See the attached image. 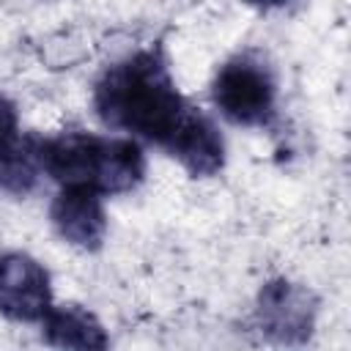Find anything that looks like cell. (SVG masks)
<instances>
[{
    "mask_svg": "<svg viewBox=\"0 0 351 351\" xmlns=\"http://www.w3.org/2000/svg\"><path fill=\"white\" fill-rule=\"evenodd\" d=\"M247 5H255V8H277V5H285L288 0H244Z\"/></svg>",
    "mask_w": 351,
    "mask_h": 351,
    "instance_id": "8fae6325",
    "label": "cell"
},
{
    "mask_svg": "<svg viewBox=\"0 0 351 351\" xmlns=\"http://www.w3.org/2000/svg\"><path fill=\"white\" fill-rule=\"evenodd\" d=\"M167 154L176 156L189 170V176L208 178L219 173L225 165V140L214 126V121L192 107V112L170 140Z\"/></svg>",
    "mask_w": 351,
    "mask_h": 351,
    "instance_id": "52a82bcc",
    "label": "cell"
},
{
    "mask_svg": "<svg viewBox=\"0 0 351 351\" xmlns=\"http://www.w3.org/2000/svg\"><path fill=\"white\" fill-rule=\"evenodd\" d=\"M258 329L277 343H304L315 321V299L307 288L271 280L258 293Z\"/></svg>",
    "mask_w": 351,
    "mask_h": 351,
    "instance_id": "5b68a950",
    "label": "cell"
},
{
    "mask_svg": "<svg viewBox=\"0 0 351 351\" xmlns=\"http://www.w3.org/2000/svg\"><path fill=\"white\" fill-rule=\"evenodd\" d=\"M25 143L22 132H19V115L11 99H5L0 93V162L5 156H11L19 145Z\"/></svg>",
    "mask_w": 351,
    "mask_h": 351,
    "instance_id": "30bf717a",
    "label": "cell"
},
{
    "mask_svg": "<svg viewBox=\"0 0 351 351\" xmlns=\"http://www.w3.org/2000/svg\"><path fill=\"white\" fill-rule=\"evenodd\" d=\"M49 219L58 236L80 250H99L107 236V214L101 206V195L90 186L66 184L49 208Z\"/></svg>",
    "mask_w": 351,
    "mask_h": 351,
    "instance_id": "8992f818",
    "label": "cell"
},
{
    "mask_svg": "<svg viewBox=\"0 0 351 351\" xmlns=\"http://www.w3.org/2000/svg\"><path fill=\"white\" fill-rule=\"evenodd\" d=\"M52 304L47 269L25 252H0V313L11 321H41Z\"/></svg>",
    "mask_w": 351,
    "mask_h": 351,
    "instance_id": "277c9868",
    "label": "cell"
},
{
    "mask_svg": "<svg viewBox=\"0 0 351 351\" xmlns=\"http://www.w3.org/2000/svg\"><path fill=\"white\" fill-rule=\"evenodd\" d=\"M93 107L104 126L143 137L165 151L192 112L156 47L110 66L96 82Z\"/></svg>",
    "mask_w": 351,
    "mask_h": 351,
    "instance_id": "6da1fadb",
    "label": "cell"
},
{
    "mask_svg": "<svg viewBox=\"0 0 351 351\" xmlns=\"http://www.w3.org/2000/svg\"><path fill=\"white\" fill-rule=\"evenodd\" d=\"M41 170L58 184L90 186L99 195L132 192L145 176V156L134 140L63 132L36 140Z\"/></svg>",
    "mask_w": 351,
    "mask_h": 351,
    "instance_id": "7a4b0ae2",
    "label": "cell"
},
{
    "mask_svg": "<svg viewBox=\"0 0 351 351\" xmlns=\"http://www.w3.org/2000/svg\"><path fill=\"white\" fill-rule=\"evenodd\" d=\"M211 96L219 112L230 123L266 126L274 118L277 88H274L271 69L250 52L222 63V69L214 77Z\"/></svg>",
    "mask_w": 351,
    "mask_h": 351,
    "instance_id": "3957f363",
    "label": "cell"
},
{
    "mask_svg": "<svg viewBox=\"0 0 351 351\" xmlns=\"http://www.w3.org/2000/svg\"><path fill=\"white\" fill-rule=\"evenodd\" d=\"M41 335L55 348L101 351L110 346L99 318L80 304H49V310L41 315Z\"/></svg>",
    "mask_w": 351,
    "mask_h": 351,
    "instance_id": "ba28073f",
    "label": "cell"
},
{
    "mask_svg": "<svg viewBox=\"0 0 351 351\" xmlns=\"http://www.w3.org/2000/svg\"><path fill=\"white\" fill-rule=\"evenodd\" d=\"M38 137H25V143L0 162V189L16 197H25L27 192L36 189L38 184V173H41V162H38V148H36Z\"/></svg>",
    "mask_w": 351,
    "mask_h": 351,
    "instance_id": "9c48e42d",
    "label": "cell"
}]
</instances>
